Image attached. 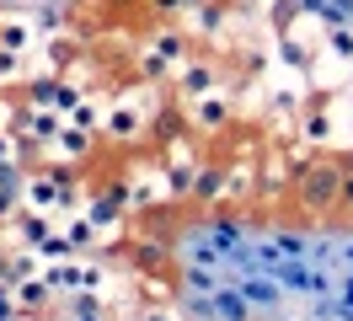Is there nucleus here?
Returning a JSON list of instances; mask_svg holds the SVG:
<instances>
[{
	"label": "nucleus",
	"mask_w": 353,
	"mask_h": 321,
	"mask_svg": "<svg viewBox=\"0 0 353 321\" xmlns=\"http://www.w3.org/2000/svg\"><path fill=\"white\" fill-rule=\"evenodd\" d=\"M300 11H310L316 21H327V27H337V32H348L353 38V0H294Z\"/></svg>",
	"instance_id": "f257e3e1"
},
{
	"label": "nucleus",
	"mask_w": 353,
	"mask_h": 321,
	"mask_svg": "<svg viewBox=\"0 0 353 321\" xmlns=\"http://www.w3.org/2000/svg\"><path fill=\"white\" fill-rule=\"evenodd\" d=\"M0 6H27V0H0Z\"/></svg>",
	"instance_id": "f03ea898"
}]
</instances>
